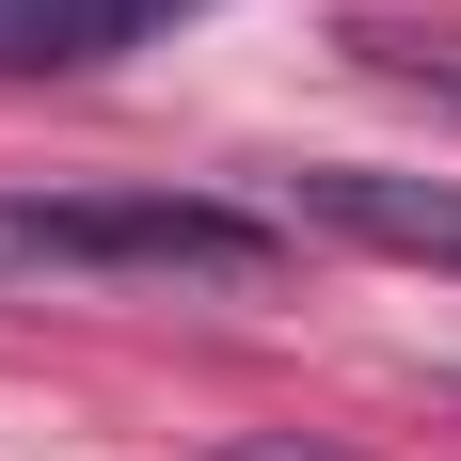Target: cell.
Listing matches in <instances>:
<instances>
[{
  "mask_svg": "<svg viewBox=\"0 0 461 461\" xmlns=\"http://www.w3.org/2000/svg\"><path fill=\"white\" fill-rule=\"evenodd\" d=\"M286 255L271 207L223 191H0V286L48 271H128V286H255Z\"/></svg>",
  "mask_w": 461,
  "mask_h": 461,
  "instance_id": "6da1fadb",
  "label": "cell"
},
{
  "mask_svg": "<svg viewBox=\"0 0 461 461\" xmlns=\"http://www.w3.org/2000/svg\"><path fill=\"white\" fill-rule=\"evenodd\" d=\"M286 207L334 239H366V255H414V271H461V176H382V159H319V176H286Z\"/></svg>",
  "mask_w": 461,
  "mask_h": 461,
  "instance_id": "7a4b0ae2",
  "label": "cell"
},
{
  "mask_svg": "<svg viewBox=\"0 0 461 461\" xmlns=\"http://www.w3.org/2000/svg\"><path fill=\"white\" fill-rule=\"evenodd\" d=\"M143 16H176V0H0V80H64L95 48H128Z\"/></svg>",
  "mask_w": 461,
  "mask_h": 461,
  "instance_id": "3957f363",
  "label": "cell"
}]
</instances>
